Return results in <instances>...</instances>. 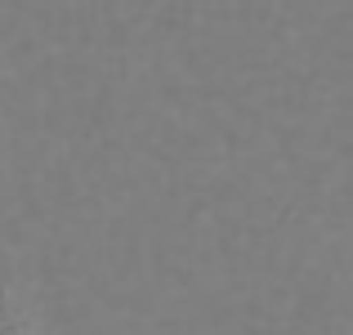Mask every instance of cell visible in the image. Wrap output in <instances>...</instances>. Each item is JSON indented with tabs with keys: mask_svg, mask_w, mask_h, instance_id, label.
<instances>
[{
	"mask_svg": "<svg viewBox=\"0 0 353 335\" xmlns=\"http://www.w3.org/2000/svg\"><path fill=\"white\" fill-rule=\"evenodd\" d=\"M0 335H36L32 318H27V309L5 291V286H0Z\"/></svg>",
	"mask_w": 353,
	"mask_h": 335,
	"instance_id": "1",
	"label": "cell"
}]
</instances>
